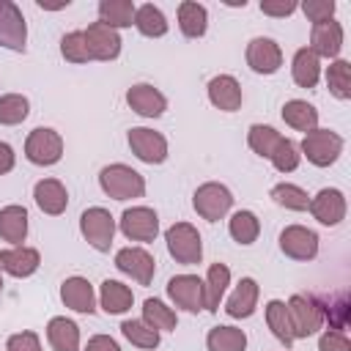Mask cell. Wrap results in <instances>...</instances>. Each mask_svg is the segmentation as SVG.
Returning a JSON list of instances; mask_svg holds the SVG:
<instances>
[{
  "label": "cell",
  "mask_w": 351,
  "mask_h": 351,
  "mask_svg": "<svg viewBox=\"0 0 351 351\" xmlns=\"http://www.w3.org/2000/svg\"><path fill=\"white\" fill-rule=\"evenodd\" d=\"M307 208H310V214L321 225H326V228L340 225L343 217H346V195L340 189H335V186H326L315 197H310V206Z\"/></svg>",
  "instance_id": "cell-16"
},
{
  "label": "cell",
  "mask_w": 351,
  "mask_h": 351,
  "mask_svg": "<svg viewBox=\"0 0 351 351\" xmlns=\"http://www.w3.org/2000/svg\"><path fill=\"white\" fill-rule=\"evenodd\" d=\"M280 250L293 261H313L318 255V236L304 225H288L280 233Z\"/></svg>",
  "instance_id": "cell-12"
},
{
  "label": "cell",
  "mask_w": 351,
  "mask_h": 351,
  "mask_svg": "<svg viewBox=\"0 0 351 351\" xmlns=\"http://www.w3.org/2000/svg\"><path fill=\"white\" fill-rule=\"evenodd\" d=\"M27 236V211L22 206H5L0 208V239L19 247Z\"/></svg>",
  "instance_id": "cell-26"
},
{
  "label": "cell",
  "mask_w": 351,
  "mask_h": 351,
  "mask_svg": "<svg viewBox=\"0 0 351 351\" xmlns=\"http://www.w3.org/2000/svg\"><path fill=\"white\" fill-rule=\"evenodd\" d=\"M129 148L145 165H162L167 159V140L159 132L145 129V126L129 129Z\"/></svg>",
  "instance_id": "cell-10"
},
{
  "label": "cell",
  "mask_w": 351,
  "mask_h": 351,
  "mask_svg": "<svg viewBox=\"0 0 351 351\" xmlns=\"http://www.w3.org/2000/svg\"><path fill=\"white\" fill-rule=\"evenodd\" d=\"M271 200L277 206H282V208H291V211H304L310 206L307 192L302 186H296V184H288V181L271 186Z\"/></svg>",
  "instance_id": "cell-39"
},
{
  "label": "cell",
  "mask_w": 351,
  "mask_h": 351,
  "mask_svg": "<svg viewBox=\"0 0 351 351\" xmlns=\"http://www.w3.org/2000/svg\"><path fill=\"white\" fill-rule=\"evenodd\" d=\"M228 230L233 236V241L239 244H252L261 233V219L252 214V211H236L228 222Z\"/></svg>",
  "instance_id": "cell-37"
},
{
  "label": "cell",
  "mask_w": 351,
  "mask_h": 351,
  "mask_svg": "<svg viewBox=\"0 0 351 351\" xmlns=\"http://www.w3.org/2000/svg\"><path fill=\"white\" fill-rule=\"evenodd\" d=\"M134 3L132 0H101L99 3V22L107 27H129L134 25Z\"/></svg>",
  "instance_id": "cell-29"
},
{
  "label": "cell",
  "mask_w": 351,
  "mask_h": 351,
  "mask_svg": "<svg viewBox=\"0 0 351 351\" xmlns=\"http://www.w3.org/2000/svg\"><path fill=\"white\" fill-rule=\"evenodd\" d=\"M203 285H206V310L217 313L219 302L225 296V288L230 285V269L225 263H211L208 266V277H206Z\"/></svg>",
  "instance_id": "cell-30"
},
{
  "label": "cell",
  "mask_w": 351,
  "mask_h": 351,
  "mask_svg": "<svg viewBox=\"0 0 351 351\" xmlns=\"http://www.w3.org/2000/svg\"><path fill=\"white\" fill-rule=\"evenodd\" d=\"M41 263V255L38 250L33 247H11V250H3L0 252V269L8 271L11 277H30Z\"/></svg>",
  "instance_id": "cell-20"
},
{
  "label": "cell",
  "mask_w": 351,
  "mask_h": 351,
  "mask_svg": "<svg viewBox=\"0 0 351 351\" xmlns=\"http://www.w3.org/2000/svg\"><path fill=\"white\" fill-rule=\"evenodd\" d=\"M167 296L173 299L176 307L186 313H200L206 310V285L195 274H176L167 282Z\"/></svg>",
  "instance_id": "cell-8"
},
{
  "label": "cell",
  "mask_w": 351,
  "mask_h": 351,
  "mask_svg": "<svg viewBox=\"0 0 351 351\" xmlns=\"http://www.w3.org/2000/svg\"><path fill=\"white\" fill-rule=\"evenodd\" d=\"M206 25H208V11L206 5L195 3V0H184L178 5V27L186 38H200L206 33Z\"/></svg>",
  "instance_id": "cell-28"
},
{
  "label": "cell",
  "mask_w": 351,
  "mask_h": 351,
  "mask_svg": "<svg viewBox=\"0 0 351 351\" xmlns=\"http://www.w3.org/2000/svg\"><path fill=\"white\" fill-rule=\"evenodd\" d=\"M247 66L255 71V74H274L280 66H282V49L274 38H252L247 44Z\"/></svg>",
  "instance_id": "cell-15"
},
{
  "label": "cell",
  "mask_w": 351,
  "mask_h": 351,
  "mask_svg": "<svg viewBox=\"0 0 351 351\" xmlns=\"http://www.w3.org/2000/svg\"><path fill=\"white\" fill-rule=\"evenodd\" d=\"M126 104H129L137 115H143V118H159V115L167 110L165 93H159V90H156L154 85H148V82L132 85V88L126 90Z\"/></svg>",
  "instance_id": "cell-17"
},
{
  "label": "cell",
  "mask_w": 351,
  "mask_h": 351,
  "mask_svg": "<svg viewBox=\"0 0 351 351\" xmlns=\"http://www.w3.org/2000/svg\"><path fill=\"white\" fill-rule=\"evenodd\" d=\"M269 159H271V165H274L280 173H293V170L299 167V162H302V154H299V148H296V143H293V140L282 137V140L277 143V148H274V154H271Z\"/></svg>",
  "instance_id": "cell-43"
},
{
  "label": "cell",
  "mask_w": 351,
  "mask_h": 351,
  "mask_svg": "<svg viewBox=\"0 0 351 351\" xmlns=\"http://www.w3.org/2000/svg\"><path fill=\"white\" fill-rule=\"evenodd\" d=\"M288 318H291V329L293 337H310L324 326V313L315 296L307 293H293L288 299Z\"/></svg>",
  "instance_id": "cell-3"
},
{
  "label": "cell",
  "mask_w": 351,
  "mask_h": 351,
  "mask_svg": "<svg viewBox=\"0 0 351 351\" xmlns=\"http://www.w3.org/2000/svg\"><path fill=\"white\" fill-rule=\"evenodd\" d=\"M121 233L132 241H154L159 233V217L148 206H134L121 214Z\"/></svg>",
  "instance_id": "cell-11"
},
{
  "label": "cell",
  "mask_w": 351,
  "mask_h": 351,
  "mask_svg": "<svg viewBox=\"0 0 351 351\" xmlns=\"http://www.w3.org/2000/svg\"><path fill=\"white\" fill-rule=\"evenodd\" d=\"M318 351H351V340L337 329H326L318 340Z\"/></svg>",
  "instance_id": "cell-46"
},
{
  "label": "cell",
  "mask_w": 351,
  "mask_h": 351,
  "mask_svg": "<svg viewBox=\"0 0 351 351\" xmlns=\"http://www.w3.org/2000/svg\"><path fill=\"white\" fill-rule=\"evenodd\" d=\"M302 11L304 16L313 22V25H321V22H329L332 14H335V0H304L302 3Z\"/></svg>",
  "instance_id": "cell-45"
},
{
  "label": "cell",
  "mask_w": 351,
  "mask_h": 351,
  "mask_svg": "<svg viewBox=\"0 0 351 351\" xmlns=\"http://www.w3.org/2000/svg\"><path fill=\"white\" fill-rule=\"evenodd\" d=\"M60 55L69 60V63H88L90 60V52H88V44H85V33L82 30H71L60 38Z\"/></svg>",
  "instance_id": "cell-42"
},
{
  "label": "cell",
  "mask_w": 351,
  "mask_h": 351,
  "mask_svg": "<svg viewBox=\"0 0 351 351\" xmlns=\"http://www.w3.org/2000/svg\"><path fill=\"white\" fill-rule=\"evenodd\" d=\"M47 340L55 351H80V326L63 315H55L47 324Z\"/></svg>",
  "instance_id": "cell-24"
},
{
  "label": "cell",
  "mask_w": 351,
  "mask_h": 351,
  "mask_svg": "<svg viewBox=\"0 0 351 351\" xmlns=\"http://www.w3.org/2000/svg\"><path fill=\"white\" fill-rule=\"evenodd\" d=\"M121 332L129 343H134L140 348H156L159 346V332L154 326H148L145 321H123Z\"/></svg>",
  "instance_id": "cell-41"
},
{
  "label": "cell",
  "mask_w": 351,
  "mask_h": 351,
  "mask_svg": "<svg viewBox=\"0 0 351 351\" xmlns=\"http://www.w3.org/2000/svg\"><path fill=\"white\" fill-rule=\"evenodd\" d=\"M291 74H293V82H296L299 88H315V85H318L321 60L315 58V52H313L310 47L296 49L293 63H291Z\"/></svg>",
  "instance_id": "cell-25"
},
{
  "label": "cell",
  "mask_w": 351,
  "mask_h": 351,
  "mask_svg": "<svg viewBox=\"0 0 351 351\" xmlns=\"http://www.w3.org/2000/svg\"><path fill=\"white\" fill-rule=\"evenodd\" d=\"M310 49L315 52V58H337L340 49H343V25L335 22V19L313 25Z\"/></svg>",
  "instance_id": "cell-18"
},
{
  "label": "cell",
  "mask_w": 351,
  "mask_h": 351,
  "mask_svg": "<svg viewBox=\"0 0 351 351\" xmlns=\"http://www.w3.org/2000/svg\"><path fill=\"white\" fill-rule=\"evenodd\" d=\"M25 156L33 165H41V167L55 165L63 156V137L55 129H47V126L33 129L25 140Z\"/></svg>",
  "instance_id": "cell-7"
},
{
  "label": "cell",
  "mask_w": 351,
  "mask_h": 351,
  "mask_svg": "<svg viewBox=\"0 0 351 351\" xmlns=\"http://www.w3.org/2000/svg\"><path fill=\"white\" fill-rule=\"evenodd\" d=\"M5 351H41L38 335H36V332H19V335H11L8 343H5Z\"/></svg>",
  "instance_id": "cell-47"
},
{
  "label": "cell",
  "mask_w": 351,
  "mask_h": 351,
  "mask_svg": "<svg viewBox=\"0 0 351 351\" xmlns=\"http://www.w3.org/2000/svg\"><path fill=\"white\" fill-rule=\"evenodd\" d=\"M115 266L129 274L132 280H137L140 285H148L154 280V271H156V261L148 250L143 247H123L115 252Z\"/></svg>",
  "instance_id": "cell-13"
},
{
  "label": "cell",
  "mask_w": 351,
  "mask_h": 351,
  "mask_svg": "<svg viewBox=\"0 0 351 351\" xmlns=\"http://www.w3.org/2000/svg\"><path fill=\"white\" fill-rule=\"evenodd\" d=\"M280 140H282V134H280L277 129H271V126H263V123H255V126H250V132H247L250 148H252L258 156H263V159H269V156L274 154V148H277Z\"/></svg>",
  "instance_id": "cell-38"
},
{
  "label": "cell",
  "mask_w": 351,
  "mask_h": 351,
  "mask_svg": "<svg viewBox=\"0 0 351 351\" xmlns=\"http://www.w3.org/2000/svg\"><path fill=\"white\" fill-rule=\"evenodd\" d=\"M343 151V137L337 132L329 129H313L304 134L302 140V154L307 156V162H313L315 167H329L337 162Z\"/></svg>",
  "instance_id": "cell-5"
},
{
  "label": "cell",
  "mask_w": 351,
  "mask_h": 351,
  "mask_svg": "<svg viewBox=\"0 0 351 351\" xmlns=\"http://www.w3.org/2000/svg\"><path fill=\"white\" fill-rule=\"evenodd\" d=\"M25 41H27V25L22 8L11 0H0V47L25 52Z\"/></svg>",
  "instance_id": "cell-9"
},
{
  "label": "cell",
  "mask_w": 351,
  "mask_h": 351,
  "mask_svg": "<svg viewBox=\"0 0 351 351\" xmlns=\"http://www.w3.org/2000/svg\"><path fill=\"white\" fill-rule=\"evenodd\" d=\"M208 99L214 107L225 110V112H233L241 107V85L236 77L230 74H219L208 82Z\"/></svg>",
  "instance_id": "cell-21"
},
{
  "label": "cell",
  "mask_w": 351,
  "mask_h": 351,
  "mask_svg": "<svg viewBox=\"0 0 351 351\" xmlns=\"http://www.w3.org/2000/svg\"><path fill=\"white\" fill-rule=\"evenodd\" d=\"M134 27L148 38H159L167 33V19L154 3H145L134 8Z\"/></svg>",
  "instance_id": "cell-33"
},
{
  "label": "cell",
  "mask_w": 351,
  "mask_h": 351,
  "mask_svg": "<svg viewBox=\"0 0 351 351\" xmlns=\"http://www.w3.org/2000/svg\"><path fill=\"white\" fill-rule=\"evenodd\" d=\"M85 351H121V346L110 335H93L85 346Z\"/></svg>",
  "instance_id": "cell-49"
},
{
  "label": "cell",
  "mask_w": 351,
  "mask_h": 351,
  "mask_svg": "<svg viewBox=\"0 0 351 351\" xmlns=\"http://www.w3.org/2000/svg\"><path fill=\"white\" fill-rule=\"evenodd\" d=\"M326 85L329 93L340 101L351 99V63L348 60H332V66L326 69Z\"/></svg>",
  "instance_id": "cell-36"
},
{
  "label": "cell",
  "mask_w": 351,
  "mask_h": 351,
  "mask_svg": "<svg viewBox=\"0 0 351 351\" xmlns=\"http://www.w3.org/2000/svg\"><path fill=\"white\" fill-rule=\"evenodd\" d=\"M33 197L44 214H63L69 206V192L58 178H41L33 189Z\"/></svg>",
  "instance_id": "cell-22"
},
{
  "label": "cell",
  "mask_w": 351,
  "mask_h": 351,
  "mask_svg": "<svg viewBox=\"0 0 351 351\" xmlns=\"http://www.w3.org/2000/svg\"><path fill=\"white\" fill-rule=\"evenodd\" d=\"M299 5L293 0H261V11L269 16H288L293 14Z\"/></svg>",
  "instance_id": "cell-48"
},
{
  "label": "cell",
  "mask_w": 351,
  "mask_h": 351,
  "mask_svg": "<svg viewBox=\"0 0 351 351\" xmlns=\"http://www.w3.org/2000/svg\"><path fill=\"white\" fill-rule=\"evenodd\" d=\"M80 230L85 236V241L99 250V252H110L112 247V236H115V217L101 208V206H93V208H85L82 217H80Z\"/></svg>",
  "instance_id": "cell-4"
},
{
  "label": "cell",
  "mask_w": 351,
  "mask_h": 351,
  "mask_svg": "<svg viewBox=\"0 0 351 351\" xmlns=\"http://www.w3.org/2000/svg\"><path fill=\"white\" fill-rule=\"evenodd\" d=\"M255 307H258V282L252 277H241V282L236 285V291L225 304V313L230 318H250Z\"/></svg>",
  "instance_id": "cell-23"
},
{
  "label": "cell",
  "mask_w": 351,
  "mask_h": 351,
  "mask_svg": "<svg viewBox=\"0 0 351 351\" xmlns=\"http://www.w3.org/2000/svg\"><path fill=\"white\" fill-rule=\"evenodd\" d=\"M0 291H3V269H0Z\"/></svg>",
  "instance_id": "cell-51"
},
{
  "label": "cell",
  "mask_w": 351,
  "mask_h": 351,
  "mask_svg": "<svg viewBox=\"0 0 351 351\" xmlns=\"http://www.w3.org/2000/svg\"><path fill=\"white\" fill-rule=\"evenodd\" d=\"M82 33H85L90 60H115L121 55V36H118V30L107 27L104 22H93Z\"/></svg>",
  "instance_id": "cell-14"
},
{
  "label": "cell",
  "mask_w": 351,
  "mask_h": 351,
  "mask_svg": "<svg viewBox=\"0 0 351 351\" xmlns=\"http://www.w3.org/2000/svg\"><path fill=\"white\" fill-rule=\"evenodd\" d=\"M192 206H195V211H197L203 219L217 222V219H222V217L230 211V206H233V195H230V189H228L225 184L206 181V184H200V186L195 189V195H192Z\"/></svg>",
  "instance_id": "cell-6"
},
{
  "label": "cell",
  "mask_w": 351,
  "mask_h": 351,
  "mask_svg": "<svg viewBox=\"0 0 351 351\" xmlns=\"http://www.w3.org/2000/svg\"><path fill=\"white\" fill-rule=\"evenodd\" d=\"M266 324H269L271 335H274L285 348L296 340V337H293V329H291V318H288V307H285V302L271 299V302L266 304Z\"/></svg>",
  "instance_id": "cell-32"
},
{
  "label": "cell",
  "mask_w": 351,
  "mask_h": 351,
  "mask_svg": "<svg viewBox=\"0 0 351 351\" xmlns=\"http://www.w3.org/2000/svg\"><path fill=\"white\" fill-rule=\"evenodd\" d=\"M208 351H244L247 348V335L236 326H214L206 337Z\"/></svg>",
  "instance_id": "cell-35"
},
{
  "label": "cell",
  "mask_w": 351,
  "mask_h": 351,
  "mask_svg": "<svg viewBox=\"0 0 351 351\" xmlns=\"http://www.w3.org/2000/svg\"><path fill=\"white\" fill-rule=\"evenodd\" d=\"M318 304H321V313H324V318L329 315V321H332V329H343L346 324H348V299L346 296H329V299H318Z\"/></svg>",
  "instance_id": "cell-44"
},
{
  "label": "cell",
  "mask_w": 351,
  "mask_h": 351,
  "mask_svg": "<svg viewBox=\"0 0 351 351\" xmlns=\"http://www.w3.org/2000/svg\"><path fill=\"white\" fill-rule=\"evenodd\" d=\"M165 241H167V252L176 258V263H184V266L200 263V258H203V241H200V233H197L195 225H189V222H173L165 230Z\"/></svg>",
  "instance_id": "cell-2"
},
{
  "label": "cell",
  "mask_w": 351,
  "mask_h": 351,
  "mask_svg": "<svg viewBox=\"0 0 351 351\" xmlns=\"http://www.w3.org/2000/svg\"><path fill=\"white\" fill-rule=\"evenodd\" d=\"M60 299L66 307H71L74 313H85L90 315L96 310V296H93V285L85 277H69L60 285Z\"/></svg>",
  "instance_id": "cell-19"
},
{
  "label": "cell",
  "mask_w": 351,
  "mask_h": 351,
  "mask_svg": "<svg viewBox=\"0 0 351 351\" xmlns=\"http://www.w3.org/2000/svg\"><path fill=\"white\" fill-rule=\"evenodd\" d=\"M282 121H285L291 129L307 134V132L318 129V110H315L313 104H307L304 99H291V101H285V107H282Z\"/></svg>",
  "instance_id": "cell-27"
},
{
  "label": "cell",
  "mask_w": 351,
  "mask_h": 351,
  "mask_svg": "<svg viewBox=\"0 0 351 351\" xmlns=\"http://www.w3.org/2000/svg\"><path fill=\"white\" fill-rule=\"evenodd\" d=\"M143 321L148 326H154L156 332H173L178 318H176V310L167 307L162 299H145L143 302Z\"/></svg>",
  "instance_id": "cell-34"
},
{
  "label": "cell",
  "mask_w": 351,
  "mask_h": 351,
  "mask_svg": "<svg viewBox=\"0 0 351 351\" xmlns=\"http://www.w3.org/2000/svg\"><path fill=\"white\" fill-rule=\"evenodd\" d=\"M14 167V148L8 143H0V176H5Z\"/></svg>",
  "instance_id": "cell-50"
},
{
  "label": "cell",
  "mask_w": 351,
  "mask_h": 351,
  "mask_svg": "<svg viewBox=\"0 0 351 351\" xmlns=\"http://www.w3.org/2000/svg\"><path fill=\"white\" fill-rule=\"evenodd\" d=\"M27 112H30V104H27V99L22 93H5V96H0V123L16 126V123H22L27 118Z\"/></svg>",
  "instance_id": "cell-40"
},
{
  "label": "cell",
  "mask_w": 351,
  "mask_h": 351,
  "mask_svg": "<svg viewBox=\"0 0 351 351\" xmlns=\"http://www.w3.org/2000/svg\"><path fill=\"white\" fill-rule=\"evenodd\" d=\"M99 184L104 189V195H110L112 200H132V197H143L145 192V178L129 167V165H107L99 173Z\"/></svg>",
  "instance_id": "cell-1"
},
{
  "label": "cell",
  "mask_w": 351,
  "mask_h": 351,
  "mask_svg": "<svg viewBox=\"0 0 351 351\" xmlns=\"http://www.w3.org/2000/svg\"><path fill=\"white\" fill-rule=\"evenodd\" d=\"M134 302V293L129 285L118 282V280H104L101 282V307L104 313L110 315H118V313H126Z\"/></svg>",
  "instance_id": "cell-31"
}]
</instances>
